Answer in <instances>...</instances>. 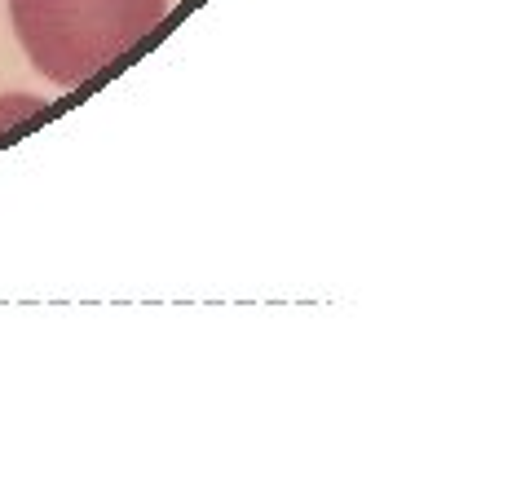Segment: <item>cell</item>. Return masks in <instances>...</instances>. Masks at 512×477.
Masks as SVG:
<instances>
[{
	"mask_svg": "<svg viewBox=\"0 0 512 477\" xmlns=\"http://www.w3.org/2000/svg\"><path fill=\"white\" fill-rule=\"evenodd\" d=\"M164 14L168 0H9L31 67L67 89L137 49Z\"/></svg>",
	"mask_w": 512,
	"mask_h": 477,
	"instance_id": "1",
	"label": "cell"
}]
</instances>
